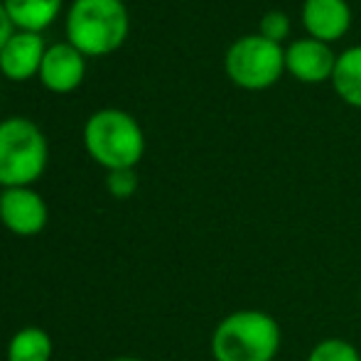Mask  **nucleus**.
Instances as JSON below:
<instances>
[{
    "instance_id": "1",
    "label": "nucleus",
    "mask_w": 361,
    "mask_h": 361,
    "mask_svg": "<svg viewBox=\"0 0 361 361\" xmlns=\"http://www.w3.org/2000/svg\"><path fill=\"white\" fill-rule=\"evenodd\" d=\"M84 150L106 172L135 170L145 155V133L123 109H99L86 118L81 130Z\"/></svg>"
},
{
    "instance_id": "2",
    "label": "nucleus",
    "mask_w": 361,
    "mask_h": 361,
    "mask_svg": "<svg viewBox=\"0 0 361 361\" xmlns=\"http://www.w3.org/2000/svg\"><path fill=\"white\" fill-rule=\"evenodd\" d=\"M283 329L263 310H236L219 319L212 332L214 361H273L281 352Z\"/></svg>"
},
{
    "instance_id": "3",
    "label": "nucleus",
    "mask_w": 361,
    "mask_h": 361,
    "mask_svg": "<svg viewBox=\"0 0 361 361\" xmlns=\"http://www.w3.org/2000/svg\"><path fill=\"white\" fill-rule=\"evenodd\" d=\"M67 42L84 57H106L126 42L130 15L123 0H74L64 20Z\"/></svg>"
},
{
    "instance_id": "4",
    "label": "nucleus",
    "mask_w": 361,
    "mask_h": 361,
    "mask_svg": "<svg viewBox=\"0 0 361 361\" xmlns=\"http://www.w3.org/2000/svg\"><path fill=\"white\" fill-rule=\"evenodd\" d=\"M49 162V143L35 121L10 116L0 121V190L32 187Z\"/></svg>"
},
{
    "instance_id": "5",
    "label": "nucleus",
    "mask_w": 361,
    "mask_h": 361,
    "mask_svg": "<svg viewBox=\"0 0 361 361\" xmlns=\"http://www.w3.org/2000/svg\"><path fill=\"white\" fill-rule=\"evenodd\" d=\"M224 64L228 79L241 89H268L286 69V49L261 35H248L228 47Z\"/></svg>"
},
{
    "instance_id": "6",
    "label": "nucleus",
    "mask_w": 361,
    "mask_h": 361,
    "mask_svg": "<svg viewBox=\"0 0 361 361\" xmlns=\"http://www.w3.org/2000/svg\"><path fill=\"white\" fill-rule=\"evenodd\" d=\"M49 221V207L35 187L0 190V224L20 238L37 236Z\"/></svg>"
},
{
    "instance_id": "7",
    "label": "nucleus",
    "mask_w": 361,
    "mask_h": 361,
    "mask_svg": "<svg viewBox=\"0 0 361 361\" xmlns=\"http://www.w3.org/2000/svg\"><path fill=\"white\" fill-rule=\"evenodd\" d=\"M86 76V57L69 44L54 42L47 44V52H44L42 67H39V84L44 86L52 94H72L81 86Z\"/></svg>"
},
{
    "instance_id": "8",
    "label": "nucleus",
    "mask_w": 361,
    "mask_h": 361,
    "mask_svg": "<svg viewBox=\"0 0 361 361\" xmlns=\"http://www.w3.org/2000/svg\"><path fill=\"white\" fill-rule=\"evenodd\" d=\"M44 52H47V44H44L42 35L15 30L0 49V74L15 84L35 79L39 76Z\"/></svg>"
},
{
    "instance_id": "9",
    "label": "nucleus",
    "mask_w": 361,
    "mask_h": 361,
    "mask_svg": "<svg viewBox=\"0 0 361 361\" xmlns=\"http://www.w3.org/2000/svg\"><path fill=\"white\" fill-rule=\"evenodd\" d=\"M334 67H337V57L319 39H298L286 49V69L305 84L332 79Z\"/></svg>"
},
{
    "instance_id": "10",
    "label": "nucleus",
    "mask_w": 361,
    "mask_h": 361,
    "mask_svg": "<svg viewBox=\"0 0 361 361\" xmlns=\"http://www.w3.org/2000/svg\"><path fill=\"white\" fill-rule=\"evenodd\" d=\"M302 23L312 39L327 44L347 35L352 25V10L344 0H305Z\"/></svg>"
},
{
    "instance_id": "11",
    "label": "nucleus",
    "mask_w": 361,
    "mask_h": 361,
    "mask_svg": "<svg viewBox=\"0 0 361 361\" xmlns=\"http://www.w3.org/2000/svg\"><path fill=\"white\" fill-rule=\"evenodd\" d=\"M62 3L64 0H3V8L15 30L39 35L57 20Z\"/></svg>"
},
{
    "instance_id": "12",
    "label": "nucleus",
    "mask_w": 361,
    "mask_h": 361,
    "mask_svg": "<svg viewBox=\"0 0 361 361\" xmlns=\"http://www.w3.org/2000/svg\"><path fill=\"white\" fill-rule=\"evenodd\" d=\"M54 339L42 327H23L10 337L5 361H52Z\"/></svg>"
},
{
    "instance_id": "13",
    "label": "nucleus",
    "mask_w": 361,
    "mask_h": 361,
    "mask_svg": "<svg viewBox=\"0 0 361 361\" xmlns=\"http://www.w3.org/2000/svg\"><path fill=\"white\" fill-rule=\"evenodd\" d=\"M332 84L347 104L361 109V47H352L339 54Z\"/></svg>"
},
{
    "instance_id": "14",
    "label": "nucleus",
    "mask_w": 361,
    "mask_h": 361,
    "mask_svg": "<svg viewBox=\"0 0 361 361\" xmlns=\"http://www.w3.org/2000/svg\"><path fill=\"white\" fill-rule=\"evenodd\" d=\"M307 361H361V354L347 339L327 337L310 349Z\"/></svg>"
},
{
    "instance_id": "15",
    "label": "nucleus",
    "mask_w": 361,
    "mask_h": 361,
    "mask_svg": "<svg viewBox=\"0 0 361 361\" xmlns=\"http://www.w3.org/2000/svg\"><path fill=\"white\" fill-rule=\"evenodd\" d=\"M106 192L116 200H130L138 192V175L135 170L106 172Z\"/></svg>"
},
{
    "instance_id": "16",
    "label": "nucleus",
    "mask_w": 361,
    "mask_h": 361,
    "mask_svg": "<svg viewBox=\"0 0 361 361\" xmlns=\"http://www.w3.org/2000/svg\"><path fill=\"white\" fill-rule=\"evenodd\" d=\"M290 35V18L283 10H271V13L263 15L261 20V37L271 39V42H278L286 39Z\"/></svg>"
},
{
    "instance_id": "17",
    "label": "nucleus",
    "mask_w": 361,
    "mask_h": 361,
    "mask_svg": "<svg viewBox=\"0 0 361 361\" xmlns=\"http://www.w3.org/2000/svg\"><path fill=\"white\" fill-rule=\"evenodd\" d=\"M15 32V27H13V23H10V18H8V13H5V8H3V0H0V49H3V44L10 39V35Z\"/></svg>"
},
{
    "instance_id": "18",
    "label": "nucleus",
    "mask_w": 361,
    "mask_h": 361,
    "mask_svg": "<svg viewBox=\"0 0 361 361\" xmlns=\"http://www.w3.org/2000/svg\"><path fill=\"white\" fill-rule=\"evenodd\" d=\"M111 361H145V359H140V357H116Z\"/></svg>"
}]
</instances>
